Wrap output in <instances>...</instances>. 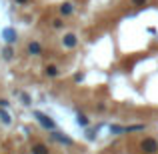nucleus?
<instances>
[{
    "label": "nucleus",
    "mask_w": 158,
    "mask_h": 154,
    "mask_svg": "<svg viewBox=\"0 0 158 154\" xmlns=\"http://www.w3.org/2000/svg\"><path fill=\"white\" fill-rule=\"evenodd\" d=\"M78 44H80V36L76 34V32H72V30H66L64 34L60 36V46H62V50H76L78 48Z\"/></svg>",
    "instance_id": "obj_1"
},
{
    "label": "nucleus",
    "mask_w": 158,
    "mask_h": 154,
    "mask_svg": "<svg viewBox=\"0 0 158 154\" xmlns=\"http://www.w3.org/2000/svg\"><path fill=\"white\" fill-rule=\"evenodd\" d=\"M32 116H34V120H36V122H38L46 132H52V130H56V128H58L56 122H54V120L46 114V112H42V110H32Z\"/></svg>",
    "instance_id": "obj_2"
},
{
    "label": "nucleus",
    "mask_w": 158,
    "mask_h": 154,
    "mask_svg": "<svg viewBox=\"0 0 158 154\" xmlns=\"http://www.w3.org/2000/svg\"><path fill=\"white\" fill-rule=\"evenodd\" d=\"M24 54H26V56H32V58H40L44 54L42 42L36 40V38H30L26 44H24Z\"/></svg>",
    "instance_id": "obj_3"
},
{
    "label": "nucleus",
    "mask_w": 158,
    "mask_h": 154,
    "mask_svg": "<svg viewBox=\"0 0 158 154\" xmlns=\"http://www.w3.org/2000/svg\"><path fill=\"white\" fill-rule=\"evenodd\" d=\"M138 148L142 154H158V140L154 136H144L138 142Z\"/></svg>",
    "instance_id": "obj_4"
},
{
    "label": "nucleus",
    "mask_w": 158,
    "mask_h": 154,
    "mask_svg": "<svg viewBox=\"0 0 158 154\" xmlns=\"http://www.w3.org/2000/svg\"><path fill=\"white\" fill-rule=\"evenodd\" d=\"M48 136H50V140H54V142H58V144H62V146H66V148H72L74 146V140L70 138L66 132H60L56 128V130H52V132H48Z\"/></svg>",
    "instance_id": "obj_5"
},
{
    "label": "nucleus",
    "mask_w": 158,
    "mask_h": 154,
    "mask_svg": "<svg viewBox=\"0 0 158 154\" xmlns=\"http://www.w3.org/2000/svg\"><path fill=\"white\" fill-rule=\"evenodd\" d=\"M60 74H62V68L56 62H46V64L42 66V76L48 78V80H54V78H58Z\"/></svg>",
    "instance_id": "obj_6"
},
{
    "label": "nucleus",
    "mask_w": 158,
    "mask_h": 154,
    "mask_svg": "<svg viewBox=\"0 0 158 154\" xmlns=\"http://www.w3.org/2000/svg\"><path fill=\"white\" fill-rule=\"evenodd\" d=\"M74 12H76V4H74L72 0H64V2L58 4V14H60L62 18L68 20L70 16H74Z\"/></svg>",
    "instance_id": "obj_7"
},
{
    "label": "nucleus",
    "mask_w": 158,
    "mask_h": 154,
    "mask_svg": "<svg viewBox=\"0 0 158 154\" xmlns=\"http://www.w3.org/2000/svg\"><path fill=\"white\" fill-rule=\"evenodd\" d=\"M48 28L54 30V32H64L66 30V18H62L60 14L52 16V18L48 20Z\"/></svg>",
    "instance_id": "obj_8"
},
{
    "label": "nucleus",
    "mask_w": 158,
    "mask_h": 154,
    "mask_svg": "<svg viewBox=\"0 0 158 154\" xmlns=\"http://www.w3.org/2000/svg\"><path fill=\"white\" fill-rule=\"evenodd\" d=\"M0 34H2V40L6 44H12V46H14V44L18 42V32H16L12 26H6L2 32H0Z\"/></svg>",
    "instance_id": "obj_9"
},
{
    "label": "nucleus",
    "mask_w": 158,
    "mask_h": 154,
    "mask_svg": "<svg viewBox=\"0 0 158 154\" xmlns=\"http://www.w3.org/2000/svg\"><path fill=\"white\" fill-rule=\"evenodd\" d=\"M0 56H2V60H6V62H12L16 58V48L12 46V44H6V46L0 50Z\"/></svg>",
    "instance_id": "obj_10"
},
{
    "label": "nucleus",
    "mask_w": 158,
    "mask_h": 154,
    "mask_svg": "<svg viewBox=\"0 0 158 154\" xmlns=\"http://www.w3.org/2000/svg\"><path fill=\"white\" fill-rule=\"evenodd\" d=\"M148 124L146 122H136V124H126V134H136V132H146Z\"/></svg>",
    "instance_id": "obj_11"
},
{
    "label": "nucleus",
    "mask_w": 158,
    "mask_h": 154,
    "mask_svg": "<svg viewBox=\"0 0 158 154\" xmlns=\"http://www.w3.org/2000/svg\"><path fill=\"white\" fill-rule=\"evenodd\" d=\"M30 152L32 154H50V148L46 146L44 142H32V146H30Z\"/></svg>",
    "instance_id": "obj_12"
},
{
    "label": "nucleus",
    "mask_w": 158,
    "mask_h": 154,
    "mask_svg": "<svg viewBox=\"0 0 158 154\" xmlns=\"http://www.w3.org/2000/svg\"><path fill=\"white\" fill-rule=\"evenodd\" d=\"M108 132H110L112 136H124L126 134V124H110L108 126Z\"/></svg>",
    "instance_id": "obj_13"
},
{
    "label": "nucleus",
    "mask_w": 158,
    "mask_h": 154,
    "mask_svg": "<svg viewBox=\"0 0 158 154\" xmlns=\"http://www.w3.org/2000/svg\"><path fill=\"white\" fill-rule=\"evenodd\" d=\"M90 122H92V120H90L88 114H84V112H76V124L80 128H84V130H86V128L90 126Z\"/></svg>",
    "instance_id": "obj_14"
},
{
    "label": "nucleus",
    "mask_w": 158,
    "mask_h": 154,
    "mask_svg": "<svg viewBox=\"0 0 158 154\" xmlns=\"http://www.w3.org/2000/svg\"><path fill=\"white\" fill-rule=\"evenodd\" d=\"M0 122L4 126H10L12 124V114L8 112V108H0Z\"/></svg>",
    "instance_id": "obj_15"
},
{
    "label": "nucleus",
    "mask_w": 158,
    "mask_h": 154,
    "mask_svg": "<svg viewBox=\"0 0 158 154\" xmlns=\"http://www.w3.org/2000/svg\"><path fill=\"white\" fill-rule=\"evenodd\" d=\"M18 98H20V102H22V106H26V108H30L32 106V96L28 92H24V90H18Z\"/></svg>",
    "instance_id": "obj_16"
},
{
    "label": "nucleus",
    "mask_w": 158,
    "mask_h": 154,
    "mask_svg": "<svg viewBox=\"0 0 158 154\" xmlns=\"http://www.w3.org/2000/svg\"><path fill=\"white\" fill-rule=\"evenodd\" d=\"M98 130H100V124H98V126H94V128H86V140H90V142H92L94 138H96V134H98Z\"/></svg>",
    "instance_id": "obj_17"
},
{
    "label": "nucleus",
    "mask_w": 158,
    "mask_h": 154,
    "mask_svg": "<svg viewBox=\"0 0 158 154\" xmlns=\"http://www.w3.org/2000/svg\"><path fill=\"white\" fill-rule=\"evenodd\" d=\"M84 80H86V72H84V70H80V72H74V74H72V82H74V84H82Z\"/></svg>",
    "instance_id": "obj_18"
},
{
    "label": "nucleus",
    "mask_w": 158,
    "mask_h": 154,
    "mask_svg": "<svg viewBox=\"0 0 158 154\" xmlns=\"http://www.w3.org/2000/svg\"><path fill=\"white\" fill-rule=\"evenodd\" d=\"M148 2H150V0H130V6H134V8H144V6H148Z\"/></svg>",
    "instance_id": "obj_19"
},
{
    "label": "nucleus",
    "mask_w": 158,
    "mask_h": 154,
    "mask_svg": "<svg viewBox=\"0 0 158 154\" xmlns=\"http://www.w3.org/2000/svg\"><path fill=\"white\" fill-rule=\"evenodd\" d=\"M8 106H10V100L4 98V96H0V108H8Z\"/></svg>",
    "instance_id": "obj_20"
},
{
    "label": "nucleus",
    "mask_w": 158,
    "mask_h": 154,
    "mask_svg": "<svg viewBox=\"0 0 158 154\" xmlns=\"http://www.w3.org/2000/svg\"><path fill=\"white\" fill-rule=\"evenodd\" d=\"M14 4H16V6H28L30 0H14Z\"/></svg>",
    "instance_id": "obj_21"
}]
</instances>
